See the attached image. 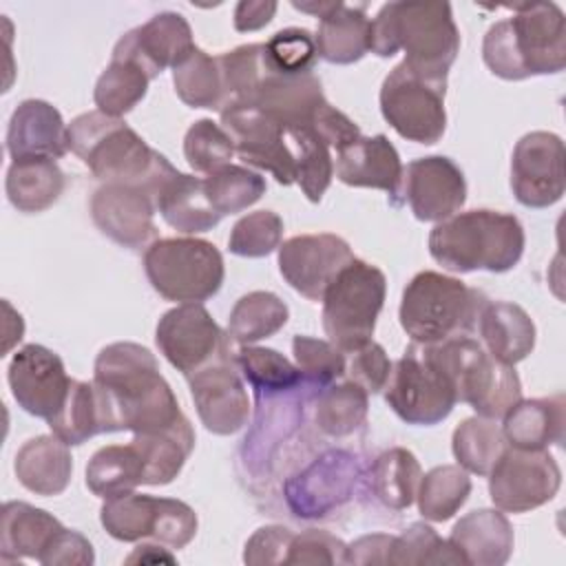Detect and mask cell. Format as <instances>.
Listing matches in <instances>:
<instances>
[{"mask_svg": "<svg viewBox=\"0 0 566 566\" xmlns=\"http://www.w3.org/2000/svg\"><path fill=\"white\" fill-rule=\"evenodd\" d=\"M513 11L495 22L482 42L484 64L502 80L559 73L566 66V18L555 2L506 7Z\"/></svg>", "mask_w": 566, "mask_h": 566, "instance_id": "3957f363", "label": "cell"}, {"mask_svg": "<svg viewBox=\"0 0 566 566\" xmlns=\"http://www.w3.org/2000/svg\"><path fill=\"white\" fill-rule=\"evenodd\" d=\"M471 495V478L460 464H440L427 471L418 484V511L429 522L451 520Z\"/></svg>", "mask_w": 566, "mask_h": 566, "instance_id": "ab89813d", "label": "cell"}, {"mask_svg": "<svg viewBox=\"0 0 566 566\" xmlns=\"http://www.w3.org/2000/svg\"><path fill=\"white\" fill-rule=\"evenodd\" d=\"M221 126L232 137L234 150L245 164L272 172L283 186L296 181L287 126L281 119L256 106L228 104L221 108Z\"/></svg>", "mask_w": 566, "mask_h": 566, "instance_id": "9a60e30c", "label": "cell"}, {"mask_svg": "<svg viewBox=\"0 0 566 566\" xmlns=\"http://www.w3.org/2000/svg\"><path fill=\"white\" fill-rule=\"evenodd\" d=\"M394 535L371 533L363 535L347 546V564H387Z\"/></svg>", "mask_w": 566, "mask_h": 566, "instance_id": "9f6ffc18", "label": "cell"}, {"mask_svg": "<svg viewBox=\"0 0 566 566\" xmlns=\"http://www.w3.org/2000/svg\"><path fill=\"white\" fill-rule=\"evenodd\" d=\"M172 84L179 99L192 108H223L219 62L199 46L172 69Z\"/></svg>", "mask_w": 566, "mask_h": 566, "instance_id": "7bdbcfd3", "label": "cell"}, {"mask_svg": "<svg viewBox=\"0 0 566 566\" xmlns=\"http://www.w3.org/2000/svg\"><path fill=\"white\" fill-rule=\"evenodd\" d=\"M99 522L119 542L155 539L168 548H184L197 535V513L181 500L124 493L104 500Z\"/></svg>", "mask_w": 566, "mask_h": 566, "instance_id": "8fae6325", "label": "cell"}, {"mask_svg": "<svg viewBox=\"0 0 566 566\" xmlns=\"http://www.w3.org/2000/svg\"><path fill=\"white\" fill-rule=\"evenodd\" d=\"M234 360L241 376L256 389V394H283L307 385L301 369L276 349L241 345L234 349Z\"/></svg>", "mask_w": 566, "mask_h": 566, "instance_id": "ee69618b", "label": "cell"}, {"mask_svg": "<svg viewBox=\"0 0 566 566\" xmlns=\"http://www.w3.org/2000/svg\"><path fill=\"white\" fill-rule=\"evenodd\" d=\"M285 126L296 166V184L312 203H318L334 177L332 148L312 126Z\"/></svg>", "mask_w": 566, "mask_h": 566, "instance_id": "e575fe53", "label": "cell"}, {"mask_svg": "<svg viewBox=\"0 0 566 566\" xmlns=\"http://www.w3.org/2000/svg\"><path fill=\"white\" fill-rule=\"evenodd\" d=\"M153 195L133 184H104L91 197L97 230L122 248H148L157 234Z\"/></svg>", "mask_w": 566, "mask_h": 566, "instance_id": "ffe728a7", "label": "cell"}, {"mask_svg": "<svg viewBox=\"0 0 566 566\" xmlns=\"http://www.w3.org/2000/svg\"><path fill=\"white\" fill-rule=\"evenodd\" d=\"M188 382L199 420L208 431L230 436L245 427L250 398L234 360V349L188 376Z\"/></svg>", "mask_w": 566, "mask_h": 566, "instance_id": "e0dca14e", "label": "cell"}, {"mask_svg": "<svg viewBox=\"0 0 566 566\" xmlns=\"http://www.w3.org/2000/svg\"><path fill=\"white\" fill-rule=\"evenodd\" d=\"M69 150L104 184H133L148 190L155 175L168 161L153 150L122 117L102 111L77 115L66 130Z\"/></svg>", "mask_w": 566, "mask_h": 566, "instance_id": "5b68a950", "label": "cell"}, {"mask_svg": "<svg viewBox=\"0 0 566 566\" xmlns=\"http://www.w3.org/2000/svg\"><path fill=\"white\" fill-rule=\"evenodd\" d=\"M402 199L420 221H444L467 201V179L444 155L413 159L402 170Z\"/></svg>", "mask_w": 566, "mask_h": 566, "instance_id": "44dd1931", "label": "cell"}, {"mask_svg": "<svg viewBox=\"0 0 566 566\" xmlns=\"http://www.w3.org/2000/svg\"><path fill=\"white\" fill-rule=\"evenodd\" d=\"M265 57L279 73L298 75V73H312L314 62L318 57L314 35L307 29L290 27L283 31H276L265 42Z\"/></svg>", "mask_w": 566, "mask_h": 566, "instance_id": "f907efd6", "label": "cell"}, {"mask_svg": "<svg viewBox=\"0 0 566 566\" xmlns=\"http://www.w3.org/2000/svg\"><path fill=\"white\" fill-rule=\"evenodd\" d=\"M564 396L517 400L506 413L502 433L511 447L546 449L564 440Z\"/></svg>", "mask_w": 566, "mask_h": 566, "instance_id": "1f68e13d", "label": "cell"}, {"mask_svg": "<svg viewBox=\"0 0 566 566\" xmlns=\"http://www.w3.org/2000/svg\"><path fill=\"white\" fill-rule=\"evenodd\" d=\"M69 126L60 111L44 99L18 104L7 128V150L13 159L51 157L60 159L69 150Z\"/></svg>", "mask_w": 566, "mask_h": 566, "instance_id": "d4e9b609", "label": "cell"}, {"mask_svg": "<svg viewBox=\"0 0 566 566\" xmlns=\"http://www.w3.org/2000/svg\"><path fill=\"white\" fill-rule=\"evenodd\" d=\"M287 318L290 310L276 294L254 290L234 303L228 318V336L239 345H250L274 336Z\"/></svg>", "mask_w": 566, "mask_h": 566, "instance_id": "74e56055", "label": "cell"}, {"mask_svg": "<svg viewBox=\"0 0 566 566\" xmlns=\"http://www.w3.org/2000/svg\"><path fill=\"white\" fill-rule=\"evenodd\" d=\"M352 259L349 243L329 232L296 234L279 245L283 279L310 301H321L327 285Z\"/></svg>", "mask_w": 566, "mask_h": 566, "instance_id": "d6986e66", "label": "cell"}, {"mask_svg": "<svg viewBox=\"0 0 566 566\" xmlns=\"http://www.w3.org/2000/svg\"><path fill=\"white\" fill-rule=\"evenodd\" d=\"M203 190L210 206L223 217L256 203L265 195L268 184L259 172L248 170L245 166L228 164L203 179Z\"/></svg>", "mask_w": 566, "mask_h": 566, "instance_id": "f6af8a7d", "label": "cell"}, {"mask_svg": "<svg viewBox=\"0 0 566 566\" xmlns=\"http://www.w3.org/2000/svg\"><path fill=\"white\" fill-rule=\"evenodd\" d=\"M360 478L358 460L347 451H329L285 484V497L298 517H321L345 502Z\"/></svg>", "mask_w": 566, "mask_h": 566, "instance_id": "7402d4cb", "label": "cell"}, {"mask_svg": "<svg viewBox=\"0 0 566 566\" xmlns=\"http://www.w3.org/2000/svg\"><path fill=\"white\" fill-rule=\"evenodd\" d=\"M336 177L354 188H376L389 195L394 206L402 199V161L385 135L358 137L336 153Z\"/></svg>", "mask_w": 566, "mask_h": 566, "instance_id": "cb8c5ba5", "label": "cell"}, {"mask_svg": "<svg viewBox=\"0 0 566 566\" xmlns=\"http://www.w3.org/2000/svg\"><path fill=\"white\" fill-rule=\"evenodd\" d=\"M464 564L502 566L513 553V526L500 509H478L460 517L449 535Z\"/></svg>", "mask_w": 566, "mask_h": 566, "instance_id": "4316f807", "label": "cell"}, {"mask_svg": "<svg viewBox=\"0 0 566 566\" xmlns=\"http://www.w3.org/2000/svg\"><path fill=\"white\" fill-rule=\"evenodd\" d=\"M192 49L195 40L188 20L181 13L161 11L142 27L126 31L113 53L135 60L155 80L164 69H175Z\"/></svg>", "mask_w": 566, "mask_h": 566, "instance_id": "603a6c76", "label": "cell"}, {"mask_svg": "<svg viewBox=\"0 0 566 566\" xmlns=\"http://www.w3.org/2000/svg\"><path fill=\"white\" fill-rule=\"evenodd\" d=\"M444 93L447 82L427 80L400 62L380 86V113L400 137L436 144L447 128Z\"/></svg>", "mask_w": 566, "mask_h": 566, "instance_id": "7c38bea8", "label": "cell"}, {"mask_svg": "<svg viewBox=\"0 0 566 566\" xmlns=\"http://www.w3.org/2000/svg\"><path fill=\"white\" fill-rule=\"evenodd\" d=\"M369 411V394L352 382H332L329 387L321 389L316 400V424L323 433L343 438L354 433L365 424Z\"/></svg>", "mask_w": 566, "mask_h": 566, "instance_id": "b9f144b4", "label": "cell"}, {"mask_svg": "<svg viewBox=\"0 0 566 566\" xmlns=\"http://www.w3.org/2000/svg\"><path fill=\"white\" fill-rule=\"evenodd\" d=\"M234 144L228 130L212 119H197L184 137V155L195 172H214L230 164Z\"/></svg>", "mask_w": 566, "mask_h": 566, "instance_id": "7dc6e473", "label": "cell"}, {"mask_svg": "<svg viewBox=\"0 0 566 566\" xmlns=\"http://www.w3.org/2000/svg\"><path fill=\"white\" fill-rule=\"evenodd\" d=\"M292 352H294L296 367L301 369V374L310 387L325 389L336 378L345 376V365H347L345 352H340L329 340L298 334L292 340Z\"/></svg>", "mask_w": 566, "mask_h": 566, "instance_id": "681fc988", "label": "cell"}, {"mask_svg": "<svg viewBox=\"0 0 566 566\" xmlns=\"http://www.w3.org/2000/svg\"><path fill=\"white\" fill-rule=\"evenodd\" d=\"M93 382L106 433H195L148 347L128 340L106 345L95 358Z\"/></svg>", "mask_w": 566, "mask_h": 566, "instance_id": "6da1fadb", "label": "cell"}, {"mask_svg": "<svg viewBox=\"0 0 566 566\" xmlns=\"http://www.w3.org/2000/svg\"><path fill=\"white\" fill-rule=\"evenodd\" d=\"M164 358L186 378L232 352V338L221 332L201 303H181L168 310L155 329Z\"/></svg>", "mask_w": 566, "mask_h": 566, "instance_id": "5bb4252c", "label": "cell"}, {"mask_svg": "<svg viewBox=\"0 0 566 566\" xmlns=\"http://www.w3.org/2000/svg\"><path fill=\"white\" fill-rule=\"evenodd\" d=\"M292 539H294V533L287 526H279V524L261 526L245 542L243 562L254 566L285 564Z\"/></svg>", "mask_w": 566, "mask_h": 566, "instance_id": "db71d44e", "label": "cell"}, {"mask_svg": "<svg viewBox=\"0 0 566 566\" xmlns=\"http://www.w3.org/2000/svg\"><path fill=\"white\" fill-rule=\"evenodd\" d=\"M153 201L161 219L184 234H197L214 228L221 214L210 206L203 179L184 175L170 166L150 188Z\"/></svg>", "mask_w": 566, "mask_h": 566, "instance_id": "484cf974", "label": "cell"}, {"mask_svg": "<svg viewBox=\"0 0 566 566\" xmlns=\"http://www.w3.org/2000/svg\"><path fill=\"white\" fill-rule=\"evenodd\" d=\"M506 447L509 442L502 433V427H497L495 420L482 416L462 420L451 438V449L458 464L464 471L478 475H489Z\"/></svg>", "mask_w": 566, "mask_h": 566, "instance_id": "60d3db41", "label": "cell"}, {"mask_svg": "<svg viewBox=\"0 0 566 566\" xmlns=\"http://www.w3.org/2000/svg\"><path fill=\"white\" fill-rule=\"evenodd\" d=\"M482 347L500 363L515 365L535 347V323L524 307L509 301H486L480 316Z\"/></svg>", "mask_w": 566, "mask_h": 566, "instance_id": "f546056e", "label": "cell"}, {"mask_svg": "<svg viewBox=\"0 0 566 566\" xmlns=\"http://www.w3.org/2000/svg\"><path fill=\"white\" fill-rule=\"evenodd\" d=\"M4 190L13 208L20 212H42L51 208L64 190V172L51 157L13 159Z\"/></svg>", "mask_w": 566, "mask_h": 566, "instance_id": "d6a6232c", "label": "cell"}, {"mask_svg": "<svg viewBox=\"0 0 566 566\" xmlns=\"http://www.w3.org/2000/svg\"><path fill=\"white\" fill-rule=\"evenodd\" d=\"M486 305V296L460 279L424 270L405 287L398 318L411 343L440 345L467 336Z\"/></svg>", "mask_w": 566, "mask_h": 566, "instance_id": "8992f818", "label": "cell"}, {"mask_svg": "<svg viewBox=\"0 0 566 566\" xmlns=\"http://www.w3.org/2000/svg\"><path fill=\"white\" fill-rule=\"evenodd\" d=\"M562 471L546 449L506 447L489 471V495L504 513H528L553 500Z\"/></svg>", "mask_w": 566, "mask_h": 566, "instance_id": "4fadbf2b", "label": "cell"}, {"mask_svg": "<svg viewBox=\"0 0 566 566\" xmlns=\"http://www.w3.org/2000/svg\"><path fill=\"white\" fill-rule=\"evenodd\" d=\"M93 562L95 553L91 542L71 528H62L40 557L44 566H91Z\"/></svg>", "mask_w": 566, "mask_h": 566, "instance_id": "11a10c76", "label": "cell"}, {"mask_svg": "<svg viewBox=\"0 0 566 566\" xmlns=\"http://www.w3.org/2000/svg\"><path fill=\"white\" fill-rule=\"evenodd\" d=\"M447 371L455 398L471 405L482 418H504L522 398V382L513 365L493 358L478 340L458 336L440 345H429Z\"/></svg>", "mask_w": 566, "mask_h": 566, "instance_id": "52a82bcc", "label": "cell"}, {"mask_svg": "<svg viewBox=\"0 0 566 566\" xmlns=\"http://www.w3.org/2000/svg\"><path fill=\"white\" fill-rule=\"evenodd\" d=\"M53 436L69 447H77L104 431V413L95 382L73 380L62 409L49 420Z\"/></svg>", "mask_w": 566, "mask_h": 566, "instance_id": "f35d334b", "label": "cell"}, {"mask_svg": "<svg viewBox=\"0 0 566 566\" xmlns=\"http://www.w3.org/2000/svg\"><path fill=\"white\" fill-rule=\"evenodd\" d=\"M385 400L400 420L422 427L442 422L458 402L455 389L431 347L416 343L394 363Z\"/></svg>", "mask_w": 566, "mask_h": 566, "instance_id": "30bf717a", "label": "cell"}, {"mask_svg": "<svg viewBox=\"0 0 566 566\" xmlns=\"http://www.w3.org/2000/svg\"><path fill=\"white\" fill-rule=\"evenodd\" d=\"M144 272L159 296L201 303L221 290L226 268L214 243L195 237L157 239L144 252Z\"/></svg>", "mask_w": 566, "mask_h": 566, "instance_id": "9c48e42d", "label": "cell"}, {"mask_svg": "<svg viewBox=\"0 0 566 566\" xmlns=\"http://www.w3.org/2000/svg\"><path fill=\"white\" fill-rule=\"evenodd\" d=\"M391 367L394 365L382 345L369 340L360 349L352 352V360L345 365V376L347 380L360 385L367 394H378L385 389Z\"/></svg>", "mask_w": 566, "mask_h": 566, "instance_id": "f5cc1de1", "label": "cell"}, {"mask_svg": "<svg viewBox=\"0 0 566 566\" xmlns=\"http://www.w3.org/2000/svg\"><path fill=\"white\" fill-rule=\"evenodd\" d=\"M279 4L272 0H241L234 7V18L232 24L237 31H259L265 24L272 22Z\"/></svg>", "mask_w": 566, "mask_h": 566, "instance_id": "6f0895ef", "label": "cell"}, {"mask_svg": "<svg viewBox=\"0 0 566 566\" xmlns=\"http://www.w3.org/2000/svg\"><path fill=\"white\" fill-rule=\"evenodd\" d=\"M422 478L420 462L409 449L394 447L382 451L371 464L369 482L374 495L389 509H409L416 500L418 484Z\"/></svg>", "mask_w": 566, "mask_h": 566, "instance_id": "d590c367", "label": "cell"}, {"mask_svg": "<svg viewBox=\"0 0 566 566\" xmlns=\"http://www.w3.org/2000/svg\"><path fill=\"white\" fill-rule=\"evenodd\" d=\"M564 142L548 130L526 133L513 148L511 190L526 208L557 203L566 188Z\"/></svg>", "mask_w": 566, "mask_h": 566, "instance_id": "2e32d148", "label": "cell"}, {"mask_svg": "<svg viewBox=\"0 0 566 566\" xmlns=\"http://www.w3.org/2000/svg\"><path fill=\"white\" fill-rule=\"evenodd\" d=\"M283 239V219L272 210H256L241 217L230 232L228 248L237 256L259 259L279 250Z\"/></svg>", "mask_w": 566, "mask_h": 566, "instance_id": "c3c4849f", "label": "cell"}, {"mask_svg": "<svg viewBox=\"0 0 566 566\" xmlns=\"http://www.w3.org/2000/svg\"><path fill=\"white\" fill-rule=\"evenodd\" d=\"M126 564H177V557L159 544H142L126 557Z\"/></svg>", "mask_w": 566, "mask_h": 566, "instance_id": "680465c9", "label": "cell"}, {"mask_svg": "<svg viewBox=\"0 0 566 566\" xmlns=\"http://www.w3.org/2000/svg\"><path fill=\"white\" fill-rule=\"evenodd\" d=\"M318 55L329 64L358 62L371 51V20L365 4H345L340 0L321 18L314 35Z\"/></svg>", "mask_w": 566, "mask_h": 566, "instance_id": "4dcf8cb0", "label": "cell"}, {"mask_svg": "<svg viewBox=\"0 0 566 566\" xmlns=\"http://www.w3.org/2000/svg\"><path fill=\"white\" fill-rule=\"evenodd\" d=\"M13 471L27 491L35 495H60L73 473L69 444L57 436H35L18 449Z\"/></svg>", "mask_w": 566, "mask_h": 566, "instance_id": "f1b7e54d", "label": "cell"}, {"mask_svg": "<svg viewBox=\"0 0 566 566\" xmlns=\"http://www.w3.org/2000/svg\"><path fill=\"white\" fill-rule=\"evenodd\" d=\"M517 217L497 210H467L438 221L429 234L433 261L451 272H509L524 252Z\"/></svg>", "mask_w": 566, "mask_h": 566, "instance_id": "277c9868", "label": "cell"}, {"mask_svg": "<svg viewBox=\"0 0 566 566\" xmlns=\"http://www.w3.org/2000/svg\"><path fill=\"white\" fill-rule=\"evenodd\" d=\"M285 564H347V544L323 528L294 533Z\"/></svg>", "mask_w": 566, "mask_h": 566, "instance_id": "816d5d0a", "label": "cell"}, {"mask_svg": "<svg viewBox=\"0 0 566 566\" xmlns=\"http://www.w3.org/2000/svg\"><path fill=\"white\" fill-rule=\"evenodd\" d=\"M139 484H144V458L133 440L97 449L86 464V486L102 500L130 493Z\"/></svg>", "mask_w": 566, "mask_h": 566, "instance_id": "836d02e7", "label": "cell"}, {"mask_svg": "<svg viewBox=\"0 0 566 566\" xmlns=\"http://www.w3.org/2000/svg\"><path fill=\"white\" fill-rule=\"evenodd\" d=\"M148 84V73L135 60L113 53L111 64L95 82V106L111 117H122L144 99Z\"/></svg>", "mask_w": 566, "mask_h": 566, "instance_id": "8d00e7d4", "label": "cell"}, {"mask_svg": "<svg viewBox=\"0 0 566 566\" xmlns=\"http://www.w3.org/2000/svg\"><path fill=\"white\" fill-rule=\"evenodd\" d=\"M7 380L11 394L27 413L46 422L62 409L73 378H69L62 358L44 345H24L9 363Z\"/></svg>", "mask_w": 566, "mask_h": 566, "instance_id": "ac0fdd59", "label": "cell"}, {"mask_svg": "<svg viewBox=\"0 0 566 566\" xmlns=\"http://www.w3.org/2000/svg\"><path fill=\"white\" fill-rule=\"evenodd\" d=\"M405 51V64L433 82L447 73L460 53V31L449 2H387L371 20V53L391 57Z\"/></svg>", "mask_w": 566, "mask_h": 566, "instance_id": "7a4b0ae2", "label": "cell"}, {"mask_svg": "<svg viewBox=\"0 0 566 566\" xmlns=\"http://www.w3.org/2000/svg\"><path fill=\"white\" fill-rule=\"evenodd\" d=\"M387 294V279L376 265L352 259L323 294V329L340 352L367 345Z\"/></svg>", "mask_w": 566, "mask_h": 566, "instance_id": "ba28073f", "label": "cell"}, {"mask_svg": "<svg viewBox=\"0 0 566 566\" xmlns=\"http://www.w3.org/2000/svg\"><path fill=\"white\" fill-rule=\"evenodd\" d=\"M387 564L391 566H424V564H464L462 555L442 539L429 524L413 522L394 537Z\"/></svg>", "mask_w": 566, "mask_h": 566, "instance_id": "bcb514c9", "label": "cell"}, {"mask_svg": "<svg viewBox=\"0 0 566 566\" xmlns=\"http://www.w3.org/2000/svg\"><path fill=\"white\" fill-rule=\"evenodd\" d=\"M64 526L57 517L27 502H7L0 520V559L15 564L20 559L40 562Z\"/></svg>", "mask_w": 566, "mask_h": 566, "instance_id": "83f0119b", "label": "cell"}]
</instances>
